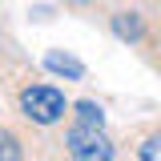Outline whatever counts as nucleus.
<instances>
[{
  "mask_svg": "<svg viewBox=\"0 0 161 161\" xmlns=\"http://www.w3.org/2000/svg\"><path fill=\"white\" fill-rule=\"evenodd\" d=\"M20 113L32 121V125H57L69 113V101L53 85H24L20 89Z\"/></svg>",
  "mask_w": 161,
  "mask_h": 161,
  "instance_id": "f257e3e1",
  "label": "nucleus"
},
{
  "mask_svg": "<svg viewBox=\"0 0 161 161\" xmlns=\"http://www.w3.org/2000/svg\"><path fill=\"white\" fill-rule=\"evenodd\" d=\"M73 117H77V125L101 129V125H105V109H101L97 101H77V105H73Z\"/></svg>",
  "mask_w": 161,
  "mask_h": 161,
  "instance_id": "39448f33",
  "label": "nucleus"
},
{
  "mask_svg": "<svg viewBox=\"0 0 161 161\" xmlns=\"http://www.w3.org/2000/svg\"><path fill=\"white\" fill-rule=\"evenodd\" d=\"M44 69L57 73V77H64V80H85V64L77 57H69V53H60V48H53L44 57Z\"/></svg>",
  "mask_w": 161,
  "mask_h": 161,
  "instance_id": "7ed1b4c3",
  "label": "nucleus"
},
{
  "mask_svg": "<svg viewBox=\"0 0 161 161\" xmlns=\"http://www.w3.org/2000/svg\"><path fill=\"white\" fill-rule=\"evenodd\" d=\"M16 157H24L20 137H16V133H8V129H0V161H16Z\"/></svg>",
  "mask_w": 161,
  "mask_h": 161,
  "instance_id": "423d86ee",
  "label": "nucleus"
},
{
  "mask_svg": "<svg viewBox=\"0 0 161 161\" xmlns=\"http://www.w3.org/2000/svg\"><path fill=\"white\" fill-rule=\"evenodd\" d=\"M64 153L77 161H109L117 149H113V141L105 137L101 129H93V125H73L69 133H64Z\"/></svg>",
  "mask_w": 161,
  "mask_h": 161,
  "instance_id": "f03ea898",
  "label": "nucleus"
},
{
  "mask_svg": "<svg viewBox=\"0 0 161 161\" xmlns=\"http://www.w3.org/2000/svg\"><path fill=\"white\" fill-rule=\"evenodd\" d=\"M69 4H80V8H85V4H93V0H69Z\"/></svg>",
  "mask_w": 161,
  "mask_h": 161,
  "instance_id": "6e6552de",
  "label": "nucleus"
},
{
  "mask_svg": "<svg viewBox=\"0 0 161 161\" xmlns=\"http://www.w3.org/2000/svg\"><path fill=\"white\" fill-rule=\"evenodd\" d=\"M113 32H117L121 40H129V44H137V40L145 36V24H141L137 12H117V16H113Z\"/></svg>",
  "mask_w": 161,
  "mask_h": 161,
  "instance_id": "20e7f679",
  "label": "nucleus"
},
{
  "mask_svg": "<svg viewBox=\"0 0 161 161\" xmlns=\"http://www.w3.org/2000/svg\"><path fill=\"white\" fill-rule=\"evenodd\" d=\"M137 157L141 161H161V133H149V137L137 145Z\"/></svg>",
  "mask_w": 161,
  "mask_h": 161,
  "instance_id": "0eeeda50",
  "label": "nucleus"
}]
</instances>
